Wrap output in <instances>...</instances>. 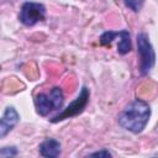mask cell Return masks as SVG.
Returning a JSON list of instances; mask_svg holds the SVG:
<instances>
[{
    "mask_svg": "<svg viewBox=\"0 0 158 158\" xmlns=\"http://www.w3.org/2000/svg\"><path fill=\"white\" fill-rule=\"evenodd\" d=\"M151 116V107L143 100L130 102L118 115V125L132 133H139L144 130Z\"/></svg>",
    "mask_w": 158,
    "mask_h": 158,
    "instance_id": "6da1fadb",
    "label": "cell"
},
{
    "mask_svg": "<svg viewBox=\"0 0 158 158\" xmlns=\"http://www.w3.org/2000/svg\"><path fill=\"white\" fill-rule=\"evenodd\" d=\"M137 48L139 56V72L142 75H146L154 65L156 53L146 33H139L137 36Z\"/></svg>",
    "mask_w": 158,
    "mask_h": 158,
    "instance_id": "7a4b0ae2",
    "label": "cell"
},
{
    "mask_svg": "<svg viewBox=\"0 0 158 158\" xmlns=\"http://www.w3.org/2000/svg\"><path fill=\"white\" fill-rule=\"evenodd\" d=\"M89 96H90L89 89L84 86L81 89L80 94L78 95V98L70 105H68L67 109H64L60 114H58L53 118H51V121L52 122H59L62 120H65V118H69V117H73V116H77L79 114H81L84 111V109L86 107V105H88Z\"/></svg>",
    "mask_w": 158,
    "mask_h": 158,
    "instance_id": "3957f363",
    "label": "cell"
},
{
    "mask_svg": "<svg viewBox=\"0 0 158 158\" xmlns=\"http://www.w3.org/2000/svg\"><path fill=\"white\" fill-rule=\"evenodd\" d=\"M46 15V7L40 2L27 1L22 5L20 11V21L26 26H33L42 21Z\"/></svg>",
    "mask_w": 158,
    "mask_h": 158,
    "instance_id": "277c9868",
    "label": "cell"
},
{
    "mask_svg": "<svg viewBox=\"0 0 158 158\" xmlns=\"http://www.w3.org/2000/svg\"><path fill=\"white\" fill-rule=\"evenodd\" d=\"M20 120V116L17 114V111L14 109V107H7L1 117V121H0V137H5L7 132H10L15 125L19 122Z\"/></svg>",
    "mask_w": 158,
    "mask_h": 158,
    "instance_id": "5b68a950",
    "label": "cell"
},
{
    "mask_svg": "<svg viewBox=\"0 0 158 158\" xmlns=\"http://www.w3.org/2000/svg\"><path fill=\"white\" fill-rule=\"evenodd\" d=\"M35 104H36L37 112L41 116H46L52 110H57L53 99L51 98V95H47V94H38L35 99Z\"/></svg>",
    "mask_w": 158,
    "mask_h": 158,
    "instance_id": "8992f818",
    "label": "cell"
},
{
    "mask_svg": "<svg viewBox=\"0 0 158 158\" xmlns=\"http://www.w3.org/2000/svg\"><path fill=\"white\" fill-rule=\"evenodd\" d=\"M60 153V143L54 138H48L40 144V154L47 158H56Z\"/></svg>",
    "mask_w": 158,
    "mask_h": 158,
    "instance_id": "52a82bcc",
    "label": "cell"
},
{
    "mask_svg": "<svg viewBox=\"0 0 158 158\" xmlns=\"http://www.w3.org/2000/svg\"><path fill=\"white\" fill-rule=\"evenodd\" d=\"M120 35V43L117 44V52L120 54H126L131 51V38H130V33L126 30H122L118 32Z\"/></svg>",
    "mask_w": 158,
    "mask_h": 158,
    "instance_id": "ba28073f",
    "label": "cell"
},
{
    "mask_svg": "<svg viewBox=\"0 0 158 158\" xmlns=\"http://www.w3.org/2000/svg\"><path fill=\"white\" fill-rule=\"evenodd\" d=\"M123 1H125L126 6L130 7L131 10H133L135 12H138L144 2V0H123Z\"/></svg>",
    "mask_w": 158,
    "mask_h": 158,
    "instance_id": "9c48e42d",
    "label": "cell"
},
{
    "mask_svg": "<svg viewBox=\"0 0 158 158\" xmlns=\"http://www.w3.org/2000/svg\"><path fill=\"white\" fill-rule=\"evenodd\" d=\"M115 37H116V32H112V31H107V32H104V33L100 36V43H101L102 46L110 44Z\"/></svg>",
    "mask_w": 158,
    "mask_h": 158,
    "instance_id": "30bf717a",
    "label": "cell"
},
{
    "mask_svg": "<svg viewBox=\"0 0 158 158\" xmlns=\"http://www.w3.org/2000/svg\"><path fill=\"white\" fill-rule=\"evenodd\" d=\"M16 154H17V151L15 147H4L0 152L1 157H11V156H16Z\"/></svg>",
    "mask_w": 158,
    "mask_h": 158,
    "instance_id": "8fae6325",
    "label": "cell"
},
{
    "mask_svg": "<svg viewBox=\"0 0 158 158\" xmlns=\"http://www.w3.org/2000/svg\"><path fill=\"white\" fill-rule=\"evenodd\" d=\"M91 157H111V153L107 151H99V152H94L90 154Z\"/></svg>",
    "mask_w": 158,
    "mask_h": 158,
    "instance_id": "7c38bea8",
    "label": "cell"
}]
</instances>
